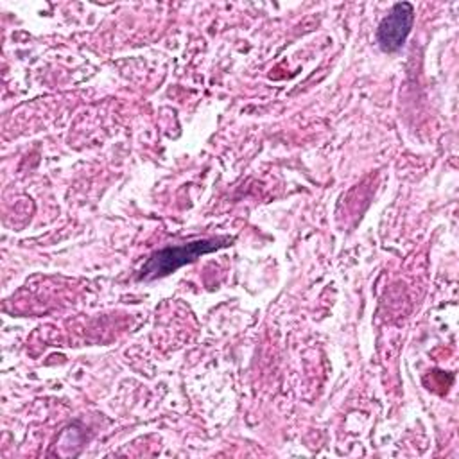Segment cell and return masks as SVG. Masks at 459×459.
Masks as SVG:
<instances>
[{
    "label": "cell",
    "mask_w": 459,
    "mask_h": 459,
    "mask_svg": "<svg viewBox=\"0 0 459 459\" xmlns=\"http://www.w3.org/2000/svg\"><path fill=\"white\" fill-rule=\"evenodd\" d=\"M414 23V7L409 2H398L389 14L382 18L377 29V41L384 52H396L403 47Z\"/></svg>",
    "instance_id": "obj_2"
},
{
    "label": "cell",
    "mask_w": 459,
    "mask_h": 459,
    "mask_svg": "<svg viewBox=\"0 0 459 459\" xmlns=\"http://www.w3.org/2000/svg\"><path fill=\"white\" fill-rule=\"evenodd\" d=\"M231 242H233V237H210V238H199V240H192V242L179 244V246L163 247L149 256V260L140 269L138 280L149 281V280L167 276V274L178 271L179 267L192 264L194 260L201 258L203 255H208L221 247L231 246Z\"/></svg>",
    "instance_id": "obj_1"
}]
</instances>
